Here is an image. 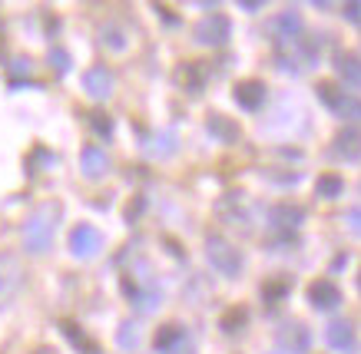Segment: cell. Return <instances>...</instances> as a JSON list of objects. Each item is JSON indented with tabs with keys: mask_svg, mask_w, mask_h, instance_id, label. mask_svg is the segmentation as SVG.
I'll return each mask as SVG.
<instances>
[{
	"mask_svg": "<svg viewBox=\"0 0 361 354\" xmlns=\"http://www.w3.org/2000/svg\"><path fill=\"white\" fill-rule=\"evenodd\" d=\"M179 83H183L189 93H199V89L206 87V73H202L199 63H183V70H179Z\"/></svg>",
	"mask_w": 361,
	"mask_h": 354,
	"instance_id": "18",
	"label": "cell"
},
{
	"mask_svg": "<svg viewBox=\"0 0 361 354\" xmlns=\"http://www.w3.org/2000/svg\"><path fill=\"white\" fill-rule=\"evenodd\" d=\"M209 133L216 139H222V143H235L239 139V126L232 120H226V116H209Z\"/></svg>",
	"mask_w": 361,
	"mask_h": 354,
	"instance_id": "17",
	"label": "cell"
},
{
	"mask_svg": "<svg viewBox=\"0 0 361 354\" xmlns=\"http://www.w3.org/2000/svg\"><path fill=\"white\" fill-rule=\"evenodd\" d=\"M358 288H361V275H358Z\"/></svg>",
	"mask_w": 361,
	"mask_h": 354,
	"instance_id": "30",
	"label": "cell"
},
{
	"mask_svg": "<svg viewBox=\"0 0 361 354\" xmlns=\"http://www.w3.org/2000/svg\"><path fill=\"white\" fill-rule=\"evenodd\" d=\"M325 341L335 348V351H345V348H351L355 344V328H351V321L338 318L329 324V334H325Z\"/></svg>",
	"mask_w": 361,
	"mask_h": 354,
	"instance_id": "15",
	"label": "cell"
},
{
	"mask_svg": "<svg viewBox=\"0 0 361 354\" xmlns=\"http://www.w3.org/2000/svg\"><path fill=\"white\" fill-rule=\"evenodd\" d=\"M245 318H249V315H245V308H232L229 315L222 318V328H226V334H235V331H239L242 324H245Z\"/></svg>",
	"mask_w": 361,
	"mask_h": 354,
	"instance_id": "25",
	"label": "cell"
},
{
	"mask_svg": "<svg viewBox=\"0 0 361 354\" xmlns=\"http://www.w3.org/2000/svg\"><path fill=\"white\" fill-rule=\"evenodd\" d=\"M156 351H166V354H176V348H183L186 344V331L179 328V324H163L153 338Z\"/></svg>",
	"mask_w": 361,
	"mask_h": 354,
	"instance_id": "14",
	"label": "cell"
},
{
	"mask_svg": "<svg viewBox=\"0 0 361 354\" xmlns=\"http://www.w3.org/2000/svg\"><path fill=\"white\" fill-rule=\"evenodd\" d=\"M153 156H173L176 153V136L173 133H159L153 139V149H149Z\"/></svg>",
	"mask_w": 361,
	"mask_h": 354,
	"instance_id": "24",
	"label": "cell"
},
{
	"mask_svg": "<svg viewBox=\"0 0 361 354\" xmlns=\"http://www.w3.org/2000/svg\"><path fill=\"white\" fill-rule=\"evenodd\" d=\"M20 262L13 258V255H7V252H0V305L11 298L13 291L20 288Z\"/></svg>",
	"mask_w": 361,
	"mask_h": 354,
	"instance_id": "8",
	"label": "cell"
},
{
	"mask_svg": "<svg viewBox=\"0 0 361 354\" xmlns=\"http://www.w3.org/2000/svg\"><path fill=\"white\" fill-rule=\"evenodd\" d=\"M308 301H312L318 311H331L341 305V291L331 278H318V282L308 285Z\"/></svg>",
	"mask_w": 361,
	"mask_h": 354,
	"instance_id": "5",
	"label": "cell"
},
{
	"mask_svg": "<svg viewBox=\"0 0 361 354\" xmlns=\"http://www.w3.org/2000/svg\"><path fill=\"white\" fill-rule=\"evenodd\" d=\"M206 258L229 278H235L242 272V252L229 239H222V235H209L206 239Z\"/></svg>",
	"mask_w": 361,
	"mask_h": 354,
	"instance_id": "2",
	"label": "cell"
},
{
	"mask_svg": "<svg viewBox=\"0 0 361 354\" xmlns=\"http://www.w3.org/2000/svg\"><path fill=\"white\" fill-rule=\"evenodd\" d=\"M341 189H345L341 176L325 172V176H318V182H315V196L318 199H335V196H341Z\"/></svg>",
	"mask_w": 361,
	"mask_h": 354,
	"instance_id": "19",
	"label": "cell"
},
{
	"mask_svg": "<svg viewBox=\"0 0 361 354\" xmlns=\"http://www.w3.org/2000/svg\"><path fill=\"white\" fill-rule=\"evenodd\" d=\"M116 341H120V348H126V351H133L136 344H140V328L133 324V321H126L120 328V334H116Z\"/></svg>",
	"mask_w": 361,
	"mask_h": 354,
	"instance_id": "23",
	"label": "cell"
},
{
	"mask_svg": "<svg viewBox=\"0 0 361 354\" xmlns=\"http://www.w3.org/2000/svg\"><path fill=\"white\" fill-rule=\"evenodd\" d=\"M235 103H239L242 110H262L265 103V83L262 80H242V83H235Z\"/></svg>",
	"mask_w": 361,
	"mask_h": 354,
	"instance_id": "10",
	"label": "cell"
},
{
	"mask_svg": "<svg viewBox=\"0 0 361 354\" xmlns=\"http://www.w3.org/2000/svg\"><path fill=\"white\" fill-rule=\"evenodd\" d=\"M37 354H54V351H50V348H44V351H37Z\"/></svg>",
	"mask_w": 361,
	"mask_h": 354,
	"instance_id": "29",
	"label": "cell"
},
{
	"mask_svg": "<svg viewBox=\"0 0 361 354\" xmlns=\"http://www.w3.org/2000/svg\"><path fill=\"white\" fill-rule=\"evenodd\" d=\"M348 225H351V232L361 235V209H351L348 212Z\"/></svg>",
	"mask_w": 361,
	"mask_h": 354,
	"instance_id": "28",
	"label": "cell"
},
{
	"mask_svg": "<svg viewBox=\"0 0 361 354\" xmlns=\"http://www.w3.org/2000/svg\"><path fill=\"white\" fill-rule=\"evenodd\" d=\"M269 219L279 232H295L298 225L305 222V209L302 206H292V202H279L272 212H269Z\"/></svg>",
	"mask_w": 361,
	"mask_h": 354,
	"instance_id": "9",
	"label": "cell"
},
{
	"mask_svg": "<svg viewBox=\"0 0 361 354\" xmlns=\"http://www.w3.org/2000/svg\"><path fill=\"white\" fill-rule=\"evenodd\" d=\"M232 37V23L226 13H209L196 23V40L202 46H222Z\"/></svg>",
	"mask_w": 361,
	"mask_h": 354,
	"instance_id": "3",
	"label": "cell"
},
{
	"mask_svg": "<svg viewBox=\"0 0 361 354\" xmlns=\"http://www.w3.org/2000/svg\"><path fill=\"white\" fill-rule=\"evenodd\" d=\"M318 96H322V103H325V106H335V103H338V96H341V89L335 87V83H318Z\"/></svg>",
	"mask_w": 361,
	"mask_h": 354,
	"instance_id": "26",
	"label": "cell"
},
{
	"mask_svg": "<svg viewBox=\"0 0 361 354\" xmlns=\"http://www.w3.org/2000/svg\"><path fill=\"white\" fill-rule=\"evenodd\" d=\"M292 291V278H285V275H275V278H269L262 285V295H265V301H279V298H285Z\"/></svg>",
	"mask_w": 361,
	"mask_h": 354,
	"instance_id": "21",
	"label": "cell"
},
{
	"mask_svg": "<svg viewBox=\"0 0 361 354\" xmlns=\"http://www.w3.org/2000/svg\"><path fill=\"white\" fill-rule=\"evenodd\" d=\"M272 30H275V37H279V44H282V46L295 44L298 34H302V13H298V11L279 13V17H275V23H272Z\"/></svg>",
	"mask_w": 361,
	"mask_h": 354,
	"instance_id": "11",
	"label": "cell"
},
{
	"mask_svg": "<svg viewBox=\"0 0 361 354\" xmlns=\"http://www.w3.org/2000/svg\"><path fill=\"white\" fill-rule=\"evenodd\" d=\"M245 209H249L245 192H232V196H226V199L219 202V215H229V219H239Z\"/></svg>",
	"mask_w": 361,
	"mask_h": 354,
	"instance_id": "22",
	"label": "cell"
},
{
	"mask_svg": "<svg viewBox=\"0 0 361 354\" xmlns=\"http://www.w3.org/2000/svg\"><path fill=\"white\" fill-rule=\"evenodd\" d=\"M279 344L288 354H305L312 348V331H308L302 321H285L282 331H279Z\"/></svg>",
	"mask_w": 361,
	"mask_h": 354,
	"instance_id": "4",
	"label": "cell"
},
{
	"mask_svg": "<svg viewBox=\"0 0 361 354\" xmlns=\"http://www.w3.org/2000/svg\"><path fill=\"white\" fill-rule=\"evenodd\" d=\"M331 153L345 159V163H358L361 159V129L358 126H348V129H341L335 139H331Z\"/></svg>",
	"mask_w": 361,
	"mask_h": 354,
	"instance_id": "6",
	"label": "cell"
},
{
	"mask_svg": "<svg viewBox=\"0 0 361 354\" xmlns=\"http://www.w3.org/2000/svg\"><path fill=\"white\" fill-rule=\"evenodd\" d=\"M56 222H60V206L56 202H47V206H40V209L33 212L30 219H27V225H23V245H27V252L40 255L54 245Z\"/></svg>",
	"mask_w": 361,
	"mask_h": 354,
	"instance_id": "1",
	"label": "cell"
},
{
	"mask_svg": "<svg viewBox=\"0 0 361 354\" xmlns=\"http://www.w3.org/2000/svg\"><path fill=\"white\" fill-rule=\"evenodd\" d=\"M331 110L338 113L341 120H361V96H351V93H341V96H338V103H335Z\"/></svg>",
	"mask_w": 361,
	"mask_h": 354,
	"instance_id": "20",
	"label": "cell"
},
{
	"mask_svg": "<svg viewBox=\"0 0 361 354\" xmlns=\"http://www.w3.org/2000/svg\"><path fill=\"white\" fill-rule=\"evenodd\" d=\"M99 245H103V239H99V232L93 229V225H77V229L70 232V252L80 255V258L97 255Z\"/></svg>",
	"mask_w": 361,
	"mask_h": 354,
	"instance_id": "7",
	"label": "cell"
},
{
	"mask_svg": "<svg viewBox=\"0 0 361 354\" xmlns=\"http://www.w3.org/2000/svg\"><path fill=\"white\" fill-rule=\"evenodd\" d=\"M83 87H87V93L90 96H97V100H106L113 93V73L106 67H93L83 77Z\"/></svg>",
	"mask_w": 361,
	"mask_h": 354,
	"instance_id": "12",
	"label": "cell"
},
{
	"mask_svg": "<svg viewBox=\"0 0 361 354\" xmlns=\"http://www.w3.org/2000/svg\"><path fill=\"white\" fill-rule=\"evenodd\" d=\"M80 166H83V176L99 179V176H106V169H110V156L103 153L99 146H87V149H83V159H80Z\"/></svg>",
	"mask_w": 361,
	"mask_h": 354,
	"instance_id": "13",
	"label": "cell"
},
{
	"mask_svg": "<svg viewBox=\"0 0 361 354\" xmlns=\"http://www.w3.org/2000/svg\"><path fill=\"white\" fill-rule=\"evenodd\" d=\"M335 70H338V73H341L345 80H348V83L361 87V60H358L355 53H348V50L335 53Z\"/></svg>",
	"mask_w": 361,
	"mask_h": 354,
	"instance_id": "16",
	"label": "cell"
},
{
	"mask_svg": "<svg viewBox=\"0 0 361 354\" xmlns=\"http://www.w3.org/2000/svg\"><path fill=\"white\" fill-rule=\"evenodd\" d=\"M345 17L355 23H361V4H345Z\"/></svg>",
	"mask_w": 361,
	"mask_h": 354,
	"instance_id": "27",
	"label": "cell"
}]
</instances>
